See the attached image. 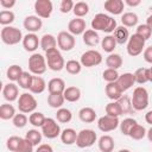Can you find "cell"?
I'll return each instance as SVG.
<instances>
[{
    "label": "cell",
    "instance_id": "6da1fadb",
    "mask_svg": "<svg viewBox=\"0 0 152 152\" xmlns=\"http://www.w3.org/2000/svg\"><path fill=\"white\" fill-rule=\"evenodd\" d=\"M116 20L104 13H97L93 19H91V28L94 31H102L108 34L114 32L116 30Z\"/></svg>",
    "mask_w": 152,
    "mask_h": 152
},
{
    "label": "cell",
    "instance_id": "7a4b0ae2",
    "mask_svg": "<svg viewBox=\"0 0 152 152\" xmlns=\"http://www.w3.org/2000/svg\"><path fill=\"white\" fill-rule=\"evenodd\" d=\"M45 59H46L48 68L52 71H61L62 69L65 68L64 58L57 48L46 51L45 52Z\"/></svg>",
    "mask_w": 152,
    "mask_h": 152
},
{
    "label": "cell",
    "instance_id": "3957f363",
    "mask_svg": "<svg viewBox=\"0 0 152 152\" xmlns=\"http://www.w3.org/2000/svg\"><path fill=\"white\" fill-rule=\"evenodd\" d=\"M132 107L134 110H144L147 108L148 106V93L146 90V88L139 86L137 87L134 90H133V94H132Z\"/></svg>",
    "mask_w": 152,
    "mask_h": 152
},
{
    "label": "cell",
    "instance_id": "277c9868",
    "mask_svg": "<svg viewBox=\"0 0 152 152\" xmlns=\"http://www.w3.org/2000/svg\"><path fill=\"white\" fill-rule=\"evenodd\" d=\"M1 40L6 45H15L19 42H23V33L15 26H5L1 28Z\"/></svg>",
    "mask_w": 152,
    "mask_h": 152
},
{
    "label": "cell",
    "instance_id": "5b68a950",
    "mask_svg": "<svg viewBox=\"0 0 152 152\" xmlns=\"http://www.w3.org/2000/svg\"><path fill=\"white\" fill-rule=\"evenodd\" d=\"M46 68H48V64H46L45 56L37 52L31 55V57L28 58V70L32 75L40 76L46 71Z\"/></svg>",
    "mask_w": 152,
    "mask_h": 152
},
{
    "label": "cell",
    "instance_id": "8992f818",
    "mask_svg": "<svg viewBox=\"0 0 152 152\" xmlns=\"http://www.w3.org/2000/svg\"><path fill=\"white\" fill-rule=\"evenodd\" d=\"M38 103L36 97L31 94V93H23L20 94L19 99H18V109L20 113L24 114H31L33 112H36Z\"/></svg>",
    "mask_w": 152,
    "mask_h": 152
},
{
    "label": "cell",
    "instance_id": "52a82bcc",
    "mask_svg": "<svg viewBox=\"0 0 152 152\" xmlns=\"http://www.w3.org/2000/svg\"><path fill=\"white\" fill-rule=\"evenodd\" d=\"M97 135L95 133V131L89 129V128H84L81 129L77 133V139H76V146L80 148H88L91 147L95 142H96Z\"/></svg>",
    "mask_w": 152,
    "mask_h": 152
},
{
    "label": "cell",
    "instance_id": "ba28073f",
    "mask_svg": "<svg viewBox=\"0 0 152 152\" xmlns=\"http://www.w3.org/2000/svg\"><path fill=\"white\" fill-rule=\"evenodd\" d=\"M145 39L138 36L137 33L132 34L127 42V53L132 57L139 56L144 50H145Z\"/></svg>",
    "mask_w": 152,
    "mask_h": 152
},
{
    "label": "cell",
    "instance_id": "9c48e42d",
    "mask_svg": "<svg viewBox=\"0 0 152 152\" xmlns=\"http://www.w3.org/2000/svg\"><path fill=\"white\" fill-rule=\"evenodd\" d=\"M40 132L43 134V137L48 138V139H55L58 135H61L62 131L59 127V124H57V120L52 119V118H46L44 125L40 127Z\"/></svg>",
    "mask_w": 152,
    "mask_h": 152
},
{
    "label": "cell",
    "instance_id": "30bf717a",
    "mask_svg": "<svg viewBox=\"0 0 152 152\" xmlns=\"http://www.w3.org/2000/svg\"><path fill=\"white\" fill-rule=\"evenodd\" d=\"M81 64L82 66L86 68H91V66H96L99 64H101L102 62V55L97 51V50H87L86 52L82 53L81 56Z\"/></svg>",
    "mask_w": 152,
    "mask_h": 152
},
{
    "label": "cell",
    "instance_id": "8fae6325",
    "mask_svg": "<svg viewBox=\"0 0 152 152\" xmlns=\"http://www.w3.org/2000/svg\"><path fill=\"white\" fill-rule=\"evenodd\" d=\"M76 40L75 36H72L68 31H61L57 34V45L62 51H70L75 48Z\"/></svg>",
    "mask_w": 152,
    "mask_h": 152
},
{
    "label": "cell",
    "instance_id": "7c38bea8",
    "mask_svg": "<svg viewBox=\"0 0 152 152\" xmlns=\"http://www.w3.org/2000/svg\"><path fill=\"white\" fill-rule=\"evenodd\" d=\"M120 125L119 118H114V116H109V115H103L97 120V127L101 132L103 133H108L112 132L114 129H116Z\"/></svg>",
    "mask_w": 152,
    "mask_h": 152
},
{
    "label": "cell",
    "instance_id": "4fadbf2b",
    "mask_svg": "<svg viewBox=\"0 0 152 152\" xmlns=\"http://www.w3.org/2000/svg\"><path fill=\"white\" fill-rule=\"evenodd\" d=\"M53 11V5L50 0H37L34 2V12L36 15L43 19H48L51 17Z\"/></svg>",
    "mask_w": 152,
    "mask_h": 152
},
{
    "label": "cell",
    "instance_id": "5bb4252c",
    "mask_svg": "<svg viewBox=\"0 0 152 152\" xmlns=\"http://www.w3.org/2000/svg\"><path fill=\"white\" fill-rule=\"evenodd\" d=\"M23 25H24V28L28 31V33H36V32H38V31L42 30L43 21L37 15H27L24 19Z\"/></svg>",
    "mask_w": 152,
    "mask_h": 152
},
{
    "label": "cell",
    "instance_id": "9a60e30c",
    "mask_svg": "<svg viewBox=\"0 0 152 152\" xmlns=\"http://www.w3.org/2000/svg\"><path fill=\"white\" fill-rule=\"evenodd\" d=\"M40 46V39L36 33H27L23 38V48L27 52H33Z\"/></svg>",
    "mask_w": 152,
    "mask_h": 152
},
{
    "label": "cell",
    "instance_id": "2e32d148",
    "mask_svg": "<svg viewBox=\"0 0 152 152\" xmlns=\"http://www.w3.org/2000/svg\"><path fill=\"white\" fill-rule=\"evenodd\" d=\"M87 24L86 20L82 18H75L71 19L68 24V32H70L72 36H80L86 32Z\"/></svg>",
    "mask_w": 152,
    "mask_h": 152
},
{
    "label": "cell",
    "instance_id": "e0dca14e",
    "mask_svg": "<svg viewBox=\"0 0 152 152\" xmlns=\"http://www.w3.org/2000/svg\"><path fill=\"white\" fill-rule=\"evenodd\" d=\"M2 95H4V99L6 101H8V103L18 100L19 96H20L19 95V88H18V86L14 82L6 83L4 86V88H2Z\"/></svg>",
    "mask_w": 152,
    "mask_h": 152
},
{
    "label": "cell",
    "instance_id": "ac0fdd59",
    "mask_svg": "<svg viewBox=\"0 0 152 152\" xmlns=\"http://www.w3.org/2000/svg\"><path fill=\"white\" fill-rule=\"evenodd\" d=\"M103 7L108 13H110L113 15H119L124 12L125 2L122 0H107V1H104Z\"/></svg>",
    "mask_w": 152,
    "mask_h": 152
},
{
    "label": "cell",
    "instance_id": "d6986e66",
    "mask_svg": "<svg viewBox=\"0 0 152 152\" xmlns=\"http://www.w3.org/2000/svg\"><path fill=\"white\" fill-rule=\"evenodd\" d=\"M116 83H118V86L120 87V89L122 90V93L126 91V90H128V89L132 88L133 84L135 83L134 74H132V72H124V74H121V75L119 76Z\"/></svg>",
    "mask_w": 152,
    "mask_h": 152
},
{
    "label": "cell",
    "instance_id": "ffe728a7",
    "mask_svg": "<svg viewBox=\"0 0 152 152\" xmlns=\"http://www.w3.org/2000/svg\"><path fill=\"white\" fill-rule=\"evenodd\" d=\"M65 82L59 77H53L48 82L49 94H63L65 90Z\"/></svg>",
    "mask_w": 152,
    "mask_h": 152
},
{
    "label": "cell",
    "instance_id": "44dd1931",
    "mask_svg": "<svg viewBox=\"0 0 152 152\" xmlns=\"http://www.w3.org/2000/svg\"><path fill=\"white\" fill-rule=\"evenodd\" d=\"M104 93H106L107 97L109 100H112V101H118L122 96V94H124L116 82L107 83L106 87H104Z\"/></svg>",
    "mask_w": 152,
    "mask_h": 152
},
{
    "label": "cell",
    "instance_id": "7402d4cb",
    "mask_svg": "<svg viewBox=\"0 0 152 152\" xmlns=\"http://www.w3.org/2000/svg\"><path fill=\"white\" fill-rule=\"evenodd\" d=\"M82 39H83V43L90 48H94L99 43H101L100 40V36L96 31H94L93 28H89V30H86V32L82 34Z\"/></svg>",
    "mask_w": 152,
    "mask_h": 152
},
{
    "label": "cell",
    "instance_id": "603a6c76",
    "mask_svg": "<svg viewBox=\"0 0 152 152\" xmlns=\"http://www.w3.org/2000/svg\"><path fill=\"white\" fill-rule=\"evenodd\" d=\"M55 48H57V38L53 34L45 33L40 37V49L44 52H46L51 49H55Z\"/></svg>",
    "mask_w": 152,
    "mask_h": 152
},
{
    "label": "cell",
    "instance_id": "cb8c5ba5",
    "mask_svg": "<svg viewBox=\"0 0 152 152\" xmlns=\"http://www.w3.org/2000/svg\"><path fill=\"white\" fill-rule=\"evenodd\" d=\"M45 89H46V82H45V80L42 76L33 75L32 83H31V87L28 89L30 93L31 94H42Z\"/></svg>",
    "mask_w": 152,
    "mask_h": 152
},
{
    "label": "cell",
    "instance_id": "d4e9b609",
    "mask_svg": "<svg viewBox=\"0 0 152 152\" xmlns=\"http://www.w3.org/2000/svg\"><path fill=\"white\" fill-rule=\"evenodd\" d=\"M78 118L82 122H86V124H91L95 121L96 119V112L94 108L91 107H83L80 109L78 112Z\"/></svg>",
    "mask_w": 152,
    "mask_h": 152
},
{
    "label": "cell",
    "instance_id": "484cf974",
    "mask_svg": "<svg viewBox=\"0 0 152 152\" xmlns=\"http://www.w3.org/2000/svg\"><path fill=\"white\" fill-rule=\"evenodd\" d=\"M97 145H99V148L101 152H113L114 150V139L108 135V134H104L102 137H100L99 141H97Z\"/></svg>",
    "mask_w": 152,
    "mask_h": 152
},
{
    "label": "cell",
    "instance_id": "4316f807",
    "mask_svg": "<svg viewBox=\"0 0 152 152\" xmlns=\"http://www.w3.org/2000/svg\"><path fill=\"white\" fill-rule=\"evenodd\" d=\"M114 38H115V40H116V43L118 44H120V45H124V44H127V42H128V39H129V32H128V28L127 27H125V26H118L116 27V30L114 31Z\"/></svg>",
    "mask_w": 152,
    "mask_h": 152
},
{
    "label": "cell",
    "instance_id": "83f0119b",
    "mask_svg": "<svg viewBox=\"0 0 152 152\" xmlns=\"http://www.w3.org/2000/svg\"><path fill=\"white\" fill-rule=\"evenodd\" d=\"M59 137L64 145H72V144H76L77 132L74 128H64Z\"/></svg>",
    "mask_w": 152,
    "mask_h": 152
},
{
    "label": "cell",
    "instance_id": "f1b7e54d",
    "mask_svg": "<svg viewBox=\"0 0 152 152\" xmlns=\"http://www.w3.org/2000/svg\"><path fill=\"white\" fill-rule=\"evenodd\" d=\"M63 96H64L65 101H68V102H76L81 99V90H80V88H77L75 86L66 87L63 93Z\"/></svg>",
    "mask_w": 152,
    "mask_h": 152
},
{
    "label": "cell",
    "instance_id": "f546056e",
    "mask_svg": "<svg viewBox=\"0 0 152 152\" xmlns=\"http://www.w3.org/2000/svg\"><path fill=\"white\" fill-rule=\"evenodd\" d=\"M116 44L118 43L113 34H107L104 38L101 39V48L104 52H108V53H113V51L116 48Z\"/></svg>",
    "mask_w": 152,
    "mask_h": 152
},
{
    "label": "cell",
    "instance_id": "4dcf8cb0",
    "mask_svg": "<svg viewBox=\"0 0 152 152\" xmlns=\"http://www.w3.org/2000/svg\"><path fill=\"white\" fill-rule=\"evenodd\" d=\"M24 72V70L21 69L20 65L18 64H12L7 68V71H6V76L7 78L11 81V82H18L19 77L21 76V74Z\"/></svg>",
    "mask_w": 152,
    "mask_h": 152
},
{
    "label": "cell",
    "instance_id": "1f68e13d",
    "mask_svg": "<svg viewBox=\"0 0 152 152\" xmlns=\"http://www.w3.org/2000/svg\"><path fill=\"white\" fill-rule=\"evenodd\" d=\"M15 108L10 103H2L0 106V119L1 120H12L15 115Z\"/></svg>",
    "mask_w": 152,
    "mask_h": 152
},
{
    "label": "cell",
    "instance_id": "d6a6232c",
    "mask_svg": "<svg viewBox=\"0 0 152 152\" xmlns=\"http://www.w3.org/2000/svg\"><path fill=\"white\" fill-rule=\"evenodd\" d=\"M139 18L134 12H126L121 15V23L125 27H133L138 24Z\"/></svg>",
    "mask_w": 152,
    "mask_h": 152
},
{
    "label": "cell",
    "instance_id": "836d02e7",
    "mask_svg": "<svg viewBox=\"0 0 152 152\" xmlns=\"http://www.w3.org/2000/svg\"><path fill=\"white\" fill-rule=\"evenodd\" d=\"M106 65L109 69L118 70L122 65V57L119 53H109L108 57L106 58Z\"/></svg>",
    "mask_w": 152,
    "mask_h": 152
},
{
    "label": "cell",
    "instance_id": "e575fe53",
    "mask_svg": "<svg viewBox=\"0 0 152 152\" xmlns=\"http://www.w3.org/2000/svg\"><path fill=\"white\" fill-rule=\"evenodd\" d=\"M64 101H65V99H64L63 94H49V96H48V104L55 109L62 108V106L64 104Z\"/></svg>",
    "mask_w": 152,
    "mask_h": 152
},
{
    "label": "cell",
    "instance_id": "d590c367",
    "mask_svg": "<svg viewBox=\"0 0 152 152\" xmlns=\"http://www.w3.org/2000/svg\"><path fill=\"white\" fill-rule=\"evenodd\" d=\"M104 109H106V114L109 116L119 118L120 115H122V109H121V106L118 101H112V102L107 103Z\"/></svg>",
    "mask_w": 152,
    "mask_h": 152
},
{
    "label": "cell",
    "instance_id": "8d00e7d4",
    "mask_svg": "<svg viewBox=\"0 0 152 152\" xmlns=\"http://www.w3.org/2000/svg\"><path fill=\"white\" fill-rule=\"evenodd\" d=\"M71 119H72V113H71L70 109L64 108V107L57 109V112H56V120L58 122H61V124H68V122L71 121Z\"/></svg>",
    "mask_w": 152,
    "mask_h": 152
},
{
    "label": "cell",
    "instance_id": "74e56055",
    "mask_svg": "<svg viewBox=\"0 0 152 152\" xmlns=\"http://www.w3.org/2000/svg\"><path fill=\"white\" fill-rule=\"evenodd\" d=\"M146 133H147V131L145 129V127L141 126V125H139V124H137L129 131L128 137L132 138L133 140H141V139H144L146 137Z\"/></svg>",
    "mask_w": 152,
    "mask_h": 152
},
{
    "label": "cell",
    "instance_id": "f35d334b",
    "mask_svg": "<svg viewBox=\"0 0 152 152\" xmlns=\"http://www.w3.org/2000/svg\"><path fill=\"white\" fill-rule=\"evenodd\" d=\"M72 12H74V14H75L76 18H83L89 12V5L86 1L75 2V6H74Z\"/></svg>",
    "mask_w": 152,
    "mask_h": 152
},
{
    "label": "cell",
    "instance_id": "ab89813d",
    "mask_svg": "<svg viewBox=\"0 0 152 152\" xmlns=\"http://www.w3.org/2000/svg\"><path fill=\"white\" fill-rule=\"evenodd\" d=\"M42 138H43V134L42 132H39L38 129H28L26 132V135H25V139H27L30 142L33 144V146H39L40 142H42Z\"/></svg>",
    "mask_w": 152,
    "mask_h": 152
},
{
    "label": "cell",
    "instance_id": "60d3db41",
    "mask_svg": "<svg viewBox=\"0 0 152 152\" xmlns=\"http://www.w3.org/2000/svg\"><path fill=\"white\" fill-rule=\"evenodd\" d=\"M45 120H46V118L42 112H33L28 116V122L33 127H42L44 125Z\"/></svg>",
    "mask_w": 152,
    "mask_h": 152
},
{
    "label": "cell",
    "instance_id": "b9f144b4",
    "mask_svg": "<svg viewBox=\"0 0 152 152\" xmlns=\"http://www.w3.org/2000/svg\"><path fill=\"white\" fill-rule=\"evenodd\" d=\"M14 13L10 10H2L0 12V24L5 27V26H11V24L14 21Z\"/></svg>",
    "mask_w": 152,
    "mask_h": 152
},
{
    "label": "cell",
    "instance_id": "7bdbcfd3",
    "mask_svg": "<svg viewBox=\"0 0 152 152\" xmlns=\"http://www.w3.org/2000/svg\"><path fill=\"white\" fill-rule=\"evenodd\" d=\"M138 122H137V120L135 119H133V118H126V119H124L121 122H120V125H119V127H120V131H121V133L124 134V135H128L129 134V131L133 128V126L134 125H137Z\"/></svg>",
    "mask_w": 152,
    "mask_h": 152
},
{
    "label": "cell",
    "instance_id": "ee69618b",
    "mask_svg": "<svg viewBox=\"0 0 152 152\" xmlns=\"http://www.w3.org/2000/svg\"><path fill=\"white\" fill-rule=\"evenodd\" d=\"M118 102L120 103L121 106V109H122V114H129L133 112V107H132V100L128 95H122Z\"/></svg>",
    "mask_w": 152,
    "mask_h": 152
},
{
    "label": "cell",
    "instance_id": "f6af8a7d",
    "mask_svg": "<svg viewBox=\"0 0 152 152\" xmlns=\"http://www.w3.org/2000/svg\"><path fill=\"white\" fill-rule=\"evenodd\" d=\"M65 70L70 74V75H77L81 72L82 70V64L81 62L78 61H75V59H70L65 63Z\"/></svg>",
    "mask_w": 152,
    "mask_h": 152
},
{
    "label": "cell",
    "instance_id": "bcb514c9",
    "mask_svg": "<svg viewBox=\"0 0 152 152\" xmlns=\"http://www.w3.org/2000/svg\"><path fill=\"white\" fill-rule=\"evenodd\" d=\"M32 78H33V75L31 72L24 71L18 80V86L23 89H30L31 83H32Z\"/></svg>",
    "mask_w": 152,
    "mask_h": 152
},
{
    "label": "cell",
    "instance_id": "7dc6e473",
    "mask_svg": "<svg viewBox=\"0 0 152 152\" xmlns=\"http://www.w3.org/2000/svg\"><path fill=\"white\" fill-rule=\"evenodd\" d=\"M134 77H135V83H138V84H144V83L148 82L147 68H138L134 72Z\"/></svg>",
    "mask_w": 152,
    "mask_h": 152
},
{
    "label": "cell",
    "instance_id": "c3c4849f",
    "mask_svg": "<svg viewBox=\"0 0 152 152\" xmlns=\"http://www.w3.org/2000/svg\"><path fill=\"white\" fill-rule=\"evenodd\" d=\"M27 121H28V118L26 116V114L20 113V112H19L18 114H15L14 118L12 119V124H13V126L17 127V128H23V127H25V126L27 125Z\"/></svg>",
    "mask_w": 152,
    "mask_h": 152
},
{
    "label": "cell",
    "instance_id": "681fc988",
    "mask_svg": "<svg viewBox=\"0 0 152 152\" xmlns=\"http://www.w3.org/2000/svg\"><path fill=\"white\" fill-rule=\"evenodd\" d=\"M119 72H118V70H115V69H109V68H107L103 72H102V78L107 82V83H110V82H116L118 81V78H119Z\"/></svg>",
    "mask_w": 152,
    "mask_h": 152
},
{
    "label": "cell",
    "instance_id": "f907efd6",
    "mask_svg": "<svg viewBox=\"0 0 152 152\" xmlns=\"http://www.w3.org/2000/svg\"><path fill=\"white\" fill-rule=\"evenodd\" d=\"M135 33H137L138 36H140L141 38H144L145 40H147V39L151 38L152 30H151L146 24H140V25L137 26V31H135Z\"/></svg>",
    "mask_w": 152,
    "mask_h": 152
},
{
    "label": "cell",
    "instance_id": "816d5d0a",
    "mask_svg": "<svg viewBox=\"0 0 152 152\" xmlns=\"http://www.w3.org/2000/svg\"><path fill=\"white\" fill-rule=\"evenodd\" d=\"M21 140H23V138L18 137V135H12V137H10V138L7 139V141H6V146H7V148H8L10 151L15 152V151L18 150V147H19Z\"/></svg>",
    "mask_w": 152,
    "mask_h": 152
},
{
    "label": "cell",
    "instance_id": "f5cc1de1",
    "mask_svg": "<svg viewBox=\"0 0 152 152\" xmlns=\"http://www.w3.org/2000/svg\"><path fill=\"white\" fill-rule=\"evenodd\" d=\"M74 6H75V2L72 0H62L61 4H59V11L64 14L69 13L70 11L74 10Z\"/></svg>",
    "mask_w": 152,
    "mask_h": 152
},
{
    "label": "cell",
    "instance_id": "db71d44e",
    "mask_svg": "<svg viewBox=\"0 0 152 152\" xmlns=\"http://www.w3.org/2000/svg\"><path fill=\"white\" fill-rule=\"evenodd\" d=\"M33 147L34 146H33L32 142H30L27 139L23 138V140H21V142H20V145H19V147L15 152H34Z\"/></svg>",
    "mask_w": 152,
    "mask_h": 152
},
{
    "label": "cell",
    "instance_id": "11a10c76",
    "mask_svg": "<svg viewBox=\"0 0 152 152\" xmlns=\"http://www.w3.org/2000/svg\"><path fill=\"white\" fill-rule=\"evenodd\" d=\"M142 56H144V59H145L147 63L152 64V45L145 48V50H144V52H142Z\"/></svg>",
    "mask_w": 152,
    "mask_h": 152
},
{
    "label": "cell",
    "instance_id": "9f6ffc18",
    "mask_svg": "<svg viewBox=\"0 0 152 152\" xmlns=\"http://www.w3.org/2000/svg\"><path fill=\"white\" fill-rule=\"evenodd\" d=\"M15 4V0H0V6L5 10H11Z\"/></svg>",
    "mask_w": 152,
    "mask_h": 152
},
{
    "label": "cell",
    "instance_id": "6f0895ef",
    "mask_svg": "<svg viewBox=\"0 0 152 152\" xmlns=\"http://www.w3.org/2000/svg\"><path fill=\"white\" fill-rule=\"evenodd\" d=\"M34 152H53V148L49 144H40Z\"/></svg>",
    "mask_w": 152,
    "mask_h": 152
},
{
    "label": "cell",
    "instance_id": "680465c9",
    "mask_svg": "<svg viewBox=\"0 0 152 152\" xmlns=\"http://www.w3.org/2000/svg\"><path fill=\"white\" fill-rule=\"evenodd\" d=\"M124 2H125V5H128L129 7H137L141 4L140 0H125Z\"/></svg>",
    "mask_w": 152,
    "mask_h": 152
},
{
    "label": "cell",
    "instance_id": "91938a15",
    "mask_svg": "<svg viewBox=\"0 0 152 152\" xmlns=\"http://www.w3.org/2000/svg\"><path fill=\"white\" fill-rule=\"evenodd\" d=\"M145 121L152 126V110H150L145 114Z\"/></svg>",
    "mask_w": 152,
    "mask_h": 152
},
{
    "label": "cell",
    "instance_id": "94428289",
    "mask_svg": "<svg viewBox=\"0 0 152 152\" xmlns=\"http://www.w3.org/2000/svg\"><path fill=\"white\" fill-rule=\"evenodd\" d=\"M146 25L152 30V14H150V15L147 17V19H146Z\"/></svg>",
    "mask_w": 152,
    "mask_h": 152
},
{
    "label": "cell",
    "instance_id": "6125c7cd",
    "mask_svg": "<svg viewBox=\"0 0 152 152\" xmlns=\"http://www.w3.org/2000/svg\"><path fill=\"white\" fill-rule=\"evenodd\" d=\"M146 137H147V139L152 142V126L148 128V131H147V133H146Z\"/></svg>",
    "mask_w": 152,
    "mask_h": 152
},
{
    "label": "cell",
    "instance_id": "be15d7a7",
    "mask_svg": "<svg viewBox=\"0 0 152 152\" xmlns=\"http://www.w3.org/2000/svg\"><path fill=\"white\" fill-rule=\"evenodd\" d=\"M147 71H148V82H152V66L147 68Z\"/></svg>",
    "mask_w": 152,
    "mask_h": 152
},
{
    "label": "cell",
    "instance_id": "e7e4bbea",
    "mask_svg": "<svg viewBox=\"0 0 152 152\" xmlns=\"http://www.w3.org/2000/svg\"><path fill=\"white\" fill-rule=\"evenodd\" d=\"M118 152H131L129 150H127V148H122V150H119Z\"/></svg>",
    "mask_w": 152,
    "mask_h": 152
}]
</instances>
